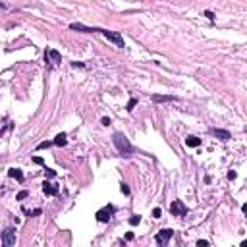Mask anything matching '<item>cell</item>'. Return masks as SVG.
Segmentation results:
<instances>
[{
  "label": "cell",
  "mask_w": 247,
  "mask_h": 247,
  "mask_svg": "<svg viewBox=\"0 0 247 247\" xmlns=\"http://www.w3.org/2000/svg\"><path fill=\"white\" fill-rule=\"evenodd\" d=\"M112 141H114V145H116V149L120 151V155L124 156H130L131 153H133V147H131L130 139L124 135V133H120V131H116L114 135H112Z\"/></svg>",
  "instance_id": "cell-1"
},
{
  "label": "cell",
  "mask_w": 247,
  "mask_h": 247,
  "mask_svg": "<svg viewBox=\"0 0 247 247\" xmlns=\"http://www.w3.org/2000/svg\"><path fill=\"white\" fill-rule=\"evenodd\" d=\"M2 245L4 247L16 245V230H14V228H6V230L2 232Z\"/></svg>",
  "instance_id": "cell-4"
},
{
  "label": "cell",
  "mask_w": 247,
  "mask_h": 247,
  "mask_svg": "<svg viewBox=\"0 0 247 247\" xmlns=\"http://www.w3.org/2000/svg\"><path fill=\"white\" fill-rule=\"evenodd\" d=\"M54 145V141H43V143L37 145V149H48V147H52Z\"/></svg>",
  "instance_id": "cell-16"
},
{
  "label": "cell",
  "mask_w": 247,
  "mask_h": 247,
  "mask_svg": "<svg viewBox=\"0 0 247 247\" xmlns=\"http://www.w3.org/2000/svg\"><path fill=\"white\" fill-rule=\"evenodd\" d=\"M41 212H43V210H41V208H33L31 212H27V214H29V216H39V214H41Z\"/></svg>",
  "instance_id": "cell-19"
},
{
  "label": "cell",
  "mask_w": 247,
  "mask_h": 247,
  "mask_svg": "<svg viewBox=\"0 0 247 247\" xmlns=\"http://www.w3.org/2000/svg\"><path fill=\"white\" fill-rule=\"evenodd\" d=\"M70 29L73 31H81V33H95V31H102V29H98V27H87V25H81V23H72Z\"/></svg>",
  "instance_id": "cell-8"
},
{
  "label": "cell",
  "mask_w": 247,
  "mask_h": 247,
  "mask_svg": "<svg viewBox=\"0 0 247 247\" xmlns=\"http://www.w3.org/2000/svg\"><path fill=\"white\" fill-rule=\"evenodd\" d=\"M27 195H29L27 191H20V193H18V201H23V199H25Z\"/></svg>",
  "instance_id": "cell-20"
},
{
  "label": "cell",
  "mask_w": 247,
  "mask_h": 247,
  "mask_svg": "<svg viewBox=\"0 0 247 247\" xmlns=\"http://www.w3.org/2000/svg\"><path fill=\"white\" fill-rule=\"evenodd\" d=\"M241 247H247V240H245V241H241Z\"/></svg>",
  "instance_id": "cell-31"
},
{
  "label": "cell",
  "mask_w": 247,
  "mask_h": 247,
  "mask_svg": "<svg viewBox=\"0 0 247 247\" xmlns=\"http://www.w3.org/2000/svg\"><path fill=\"white\" fill-rule=\"evenodd\" d=\"M106 37V39L110 41V43H114V46H118V48H124L126 46V43H124V37L120 35V33H116V31H108V29H102L100 31Z\"/></svg>",
  "instance_id": "cell-2"
},
{
  "label": "cell",
  "mask_w": 247,
  "mask_h": 247,
  "mask_svg": "<svg viewBox=\"0 0 247 247\" xmlns=\"http://www.w3.org/2000/svg\"><path fill=\"white\" fill-rule=\"evenodd\" d=\"M170 212H172L174 216H180V218H182V216L187 214V207H185L182 201H172V205H170Z\"/></svg>",
  "instance_id": "cell-5"
},
{
  "label": "cell",
  "mask_w": 247,
  "mask_h": 247,
  "mask_svg": "<svg viewBox=\"0 0 247 247\" xmlns=\"http://www.w3.org/2000/svg\"><path fill=\"white\" fill-rule=\"evenodd\" d=\"M139 222H141V216H139V214H133V216H130V224H131V226H137Z\"/></svg>",
  "instance_id": "cell-15"
},
{
  "label": "cell",
  "mask_w": 247,
  "mask_h": 247,
  "mask_svg": "<svg viewBox=\"0 0 247 247\" xmlns=\"http://www.w3.org/2000/svg\"><path fill=\"white\" fill-rule=\"evenodd\" d=\"M43 191H45V195H58V185H54L50 182H45L43 183Z\"/></svg>",
  "instance_id": "cell-9"
},
{
  "label": "cell",
  "mask_w": 247,
  "mask_h": 247,
  "mask_svg": "<svg viewBox=\"0 0 247 247\" xmlns=\"http://www.w3.org/2000/svg\"><path fill=\"white\" fill-rule=\"evenodd\" d=\"M77 66H79V68H83L85 64H83V62H73V68H77Z\"/></svg>",
  "instance_id": "cell-29"
},
{
  "label": "cell",
  "mask_w": 247,
  "mask_h": 247,
  "mask_svg": "<svg viewBox=\"0 0 247 247\" xmlns=\"http://www.w3.org/2000/svg\"><path fill=\"white\" fill-rule=\"evenodd\" d=\"M205 16H207L208 20H214V14L210 12V10H207V12H205Z\"/></svg>",
  "instance_id": "cell-26"
},
{
  "label": "cell",
  "mask_w": 247,
  "mask_h": 247,
  "mask_svg": "<svg viewBox=\"0 0 247 247\" xmlns=\"http://www.w3.org/2000/svg\"><path fill=\"white\" fill-rule=\"evenodd\" d=\"M160 214H162V208H153V216H155V218H160Z\"/></svg>",
  "instance_id": "cell-18"
},
{
  "label": "cell",
  "mask_w": 247,
  "mask_h": 247,
  "mask_svg": "<svg viewBox=\"0 0 247 247\" xmlns=\"http://www.w3.org/2000/svg\"><path fill=\"white\" fill-rule=\"evenodd\" d=\"M102 126H110V120H108V118H102Z\"/></svg>",
  "instance_id": "cell-28"
},
{
  "label": "cell",
  "mask_w": 247,
  "mask_h": 247,
  "mask_svg": "<svg viewBox=\"0 0 247 247\" xmlns=\"http://www.w3.org/2000/svg\"><path fill=\"white\" fill-rule=\"evenodd\" d=\"M8 176H10V178H16L18 182H23V172H21L20 168H10L8 170Z\"/></svg>",
  "instance_id": "cell-12"
},
{
  "label": "cell",
  "mask_w": 247,
  "mask_h": 247,
  "mask_svg": "<svg viewBox=\"0 0 247 247\" xmlns=\"http://www.w3.org/2000/svg\"><path fill=\"white\" fill-rule=\"evenodd\" d=\"M185 145L187 147H201V139L195 135H189V137H185Z\"/></svg>",
  "instance_id": "cell-13"
},
{
  "label": "cell",
  "mask_w": 247,
  "mask_h": 247,
  "mask_svg": "<svg viewBox=\"0 0 247 247\" xmlns=\"http://www.w3.org/2000/svg\"><path fill=\"white\" fill-rule=\"evenodd\" d=\"M210 133H212V135H216L218 137V139H222V141H228V139H232V135H230V133H228L226 130H210Z\"/></svg>",
  "instance_id": "cell-10"
},
{
  "label": "cell",
  "mask_w": 247,
  "mask_h": 247,
  "mask_svg": "<svg viewBox=\"0 0 247 247\" xmlns=\"http://www.w3.org/2000/svg\"><path fill=\"white\" fill-rule=\"evenodd\" d=\"M235 176L238 174H235L234 170H230V172H228V180H235Z\"/></svg>",
  "instance_id": "cell-24"
},
{
  "label": "cell",
  "mask_w": 247,
  "mask_h": 247,
  "mask_svg": "<svg viewBox=\"0 0 247 247\" xmlns=\"http://www.w3.org/2000/svg\"><path fill=\"white\" fill-rule=\"evenodd\" d=\"M54 176H56V172H54V170L46 168V178H54Z\"/></svg>",
  "instance_id": "cell-23"
},
{
  "label": "cell",
  "mask_w": 247,
  "mask_h": 247,
  "mask_svg": "<svg viewBox=\"0 0 247 247\" xmlns=\"http://www.w3.org/2000/svg\"><path fill=\"white\" fill-rule=\"evenodd\" d=\"M45 60L46 62H54V64H58V62H62V56H60V52L56 50V48H50V50L45 52Z\"/></svg>",
  "instance_id": "cell-7"
},
{
  "label": "cell",
  "mask_w": 247,
  "mask_h": 247,
  "mask_svg": "<svg viewBox=\"0 0 247 247\" xmlns=\"http://www.w3.org/2000/svg\"><path fill=\"white\" fill-rule=\"evenodd\" d=\"M33 162L35 164H45V160H43L41 156H33Z\"/></svg>",
  "instance_id": "cell-21"
},
{
  "label": "cell",
  "mask_w": 247,
  "mask_h": 247,
  "mask_svg": "<svg viewBox=\"0 0 247 247\" xmlns=\"http://www.w3.org/2000/svg\"><path fill=\"white\" fill-rule=\"evenodd\" d=\"M135 104H137V98H130V102H128V106H126V110H128V112H131Z\"/></svg>",
  "instance_id": "cell-17"
},
{
  "label": "cell",
  "mask_w": 247,
  "mask_h": 247,
  "mask_svg": "<svg viewBox=\"0 0 247 247\" xmlns=\"http://www.w3.org/2000/svg\"><path fill=\"white\" fill-rule=\"evenodd\" d=\"M153 100L155 102H172V100H176V97H172V95H153Z\"/></svg>",
  "instance_id": "cell-11"
},
{
  "label": "cell",
  "mask_w": 247,
  "mask_h": 247,
  "mask_svg": "<svg viewBox=\"0 0 247 247\" xmlns=\"http://www.w3.org/2000/svg\"><path fill=\"white\" fill-rule=\"evenodd\" d=\"M126 240H128V241L133 240V232H128V234H126Z\"/></svg>",
  "instance_id": "cell-27"
},
{
  "label": "cell",
  "mask_w": 247,
  "mask_h": 247,
  "mask_svg": "<svg viewBox=\"0 0 247 247\" xmlns=\"http://www.w3.org/2000/svg\"><path fill=\"white\" fill-rule=\"evenodd\" d=\"M54 145H58V147H66V145H68L66 133H58V135H56V139H54Z\"/></svg>",
  "instance_id": "cell-14"
},
{
  "label": "cell",
  "mask_w": 247,
  "mask_h": 247,
  "mask_svg": "<svg viewBox=\"0 0 247 247\" xmlns=\"http://www.w3.org/2000/svg\"><path fill=\"white\" fill-rule=\"evenodd\" d=\"M114 212H116V207H114V205H106V207H102L100 210H97V214L95 216H97L98 222H108Z\"/></svg>",
  "instance_id": "cell-3"
},
{
  "label": "cell",
  "mask_w": 247,
  "mask_h": 247,
  "mask_svg": "<svg viewBox=\"0 0 247 247\" xmlns=\"http://www.w3.org/2000/svg\"><path fill=\"white\" fill-rule=\"evenodd\" d=\"M197 245H199V247H205V245H208V241H207V240H199V241H197Z\"/></svg>",
  "instance_id": "cell-25"
},
{
  "label": "cell",
  "mask_w": 247,
  "mask_h": 247,
  "mask_svg": "<svg viewBox=\"0 0 247 247\" xmlns=\"http://www.w3.org/2000/svg\"><path fill=\"white\" fill-rule=\"evenodd\" d=\"M241 210H243V212H247V205H243V207H241Z\"/></svg>",
  "instance_id": "cell-30"
},
{
  "label": "cell",
  "mask_w": 247,
  "mask_h": 247,
  "mask_svg": "<svg viewBox=\"0 0 247 247\" xmlns=\"http://www.w3.org/2000/svg\"><path fill=\"white\" fill-rule=\"evenodd\" d=\"M122 193L124 195H130V187H128L126 183H122Z\"/></svg>",
  "instance_id": "cell-22"
},
{
  "label": "cell",
  "mask_w": 247,
  "mask_h": 247,
  "mask_svg": "<svg viewBox=\"0 0 247 247\" xmlns=\"http://www.w3.org/2000/svg\"><path fill=\"white\" fill-rule=\"evenodd\" d=\"M174 235V230H170V228H164V230H160L158 234H156L155 241L158 243V245H166V241H170V238Z\"/></svg>",
  "instance_id": "cell-6"
}]
</instances>
